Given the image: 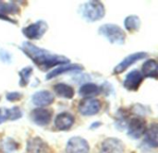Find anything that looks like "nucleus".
I'll return each mask as SVG.
<instances>
[{"label":"nucleus","mask_w":158,"mask_h":153,"mask_svg":"<svg viewBox=\"0 0 158 153\" xmlns=\"http://www.w3.org/2000/svg\"><path fill=\"white\" fill-rule=\"evenodd\" d=\"M19 12V7L18 6V5H16L15 2L6 3V2H3V1H0V19H5L6 21L17 23V22H14L8 17V15L17 14Z\"/></svg>","instance_id":"2eb2a0df"},{"label":"nucleus","mask_w":158,"mask_h":153,"mask_svg":"<svg viewBox=\"0 0 158 153\" xmlns=\"http://www.w3.org/2000/svg\"><path fill=\"white\" fill-rule=\"evenodd\" d=\"M146 56H148V54L145 52H138V53H134L131 54L130 55H128L126 58H124L113 70V74L115 75H118L123 73L124 71H126L131 66H132L134 63L145 58Z\"/></svg>","instance_id":"0eeeda50"},{"label":"nucleus","mask_w":158,"mask_h":153,"mask_svg":"<svg viewBox=\"0 0 158 153\" xmlns=\"http://www.w3.org/2000/svg\"><path fill=\"white\" fill-rule=\"evenodd\" d=\"M20 49L43 71H47L56 66H62L70 62L68 57L37 47L30 42H24Z\"/></svg>","instance_id":"f257e3e1"},{"label":"nucleus","mask_w":158,"mask_h":153,"mask_svg":"<svg viewBox=\"0 0 158 153\" xmlns=\"http://www.w3.org/2000/svg\"><path fill=\"white\" fill-rule=\"evenodd\" d=\"M31 74H32V67H31V66L24 67L23 69H21L19 72V76L20 78V79H19L20 87H25L28 85V83L30 81V77Z\"/></svg>","instance_id":"4be33fe9"},{"label":"nucleus","mask_w":158,"mask_h":153,"mask_svg":"<svg viewBox=\"0 0 158 153\" xmlns=\"http://www.w3.org/2000/svg\"><path fill=\"white\" fill-rule=\"evenodd\" d=\"M0 60L5 63H9L11 61V54L7 53L5 50H2L0 52Z\"/></svg>","instance_id":"393cba45"},{"label":"nucleus","mask_w":158,"mask_h":153,"mask_svg":"<svg viewBox=\"0 0 158 153\" xmlns=\"http://www.w3.org/2000/svg\"><path fill=\"white\" fill-rule=\"evenodd\" d=\"M143 81V76L139 70H132L131 71L123 83V86L126 90L130 91H136L140 88Z\"/></svg>","instance_id":"9b49d317"},{"label":"nucleus","mask_w":158,"mask_h":153,"mask_svg":"<svg viewBox=\"0 0 158 153\" xmlns=\"http://www.w3.org/2000/svg\"><path fill=\"white\" fill-rule=\"evenodd\" d=\"M53 89H54L56 95H57L58 97H61V98L72 99L75 94L74 89L71 86L65 84V83H57L54 86Z\"/></svg>","instance_id":"a211bd4d"},{"label":"nucleus","mask_w":158,"mask_h":153,"mask_svg":"<svg viewBox=\"0 0 158 153\" xmlns=\"http://www.w3.org/2000/svg\"><path fill=\"white\" fill-rule=\"evenodd\" d=\"M8 120V109L0 108V124Z\"/></svg>","instance_id":"a878e982"},{"label":"nucleus","mask_w":158,"mask_h":153,"mask_svg":"<svg viewBox=\"0 0 158 153\" xmlns=\"http://www.w3.org/2000/svg\"><path fill=\"white\" fill-rule=\"evenodd\" d=\"M99 34L105 36L111 43L123 44L126 40L125 31L116 24H105L100 27L98 30Z\"/></svg>","instance_id":"7ed1b4c3"},{"label":"nucleus","mask_w":158,"mask_h":153,"mask_svg":"<svg viewBox=\"0 0 158 153\" xmlns=\"http://www.w3.org/2000/svg\"><path fill=\"white\" fill-rule=\"evenodd\" d=\"M143 78H151L157 79V62L155 59H149L142 66V72Z\"/></svg>","instance_id":"f3484780"},{"label":"nucleus","mask_w":158,"mask_h":153,"mask_svg":"<svg viewBox=\"0 0 158 153\" xmlns=\"http://www.w3.org/2000/svg\"><path fill=\"white\" fill-rule=\"evenodd\" d=\"M6 100L9 102H17L22 98V94L19 92H8L6 96Z\"/></svg>","instance_id":"b1692460"},{"label":"nucleus","mask_w":158,"mask_h":153,"mask_svg":"<svg viewBox=\"0 0 158 153\" xmlns=\"http://www.w3.org/2000/svg\"><path fill=\"white\" fill-rule=\"evenodd\" d=\"M157 124L154 123L145 131V141L153 148H157Z\"/></svg>","instance_id":"aec40b11"},{"label":"nucleus","mask_w":158,"mask_h":153,"mask_svg":"<svg viewBox=\"0 0 158 153\" xmlns=\"http://www.w3.org/2000/svg\"><path fill=\"white\" fill-rule=\"evenodd\" d=\"M48 30V25L44 20H38L25 28L22 29L24 36L30 40H39L41 39L46 30Z\"/></svg>","instance_id":"20e7f679"},{"label":"nucleus","mask_w":158,"mask_h":153,"mask_svg":"<svg viewBox=\"0 0 158 153\" xmlns=\"http://www.w3.org/2000/svg\"><path fill=\"white\" fill-rule=\"evenodd\" d=\"M33 104L39 107H44L52 104L55 101V96L48 91H40L35 92L31 97Z\"/></svg>","instance_id":"ddd939ff"},{"label":"nucleus","mask_w":158,"mask_h":153,"mask_svg":"<svg viewBox=\"0 0 158 153\" xmlns=\"http://www.w3.org/2000/svg\"><path fill=\"white\" fill-rule=\"evenodd\" d=\"M21 116H22V113L19 107H13L11 109H8V120L14 121L19 119Z\"/></svg>","instance_id":"5701e85b"},{"label":"nucleus","mask_w":158,"mask_h":153,"mask_svg":"<svg viewBox=\"0 0 158 153\" xmlns=\"http://www.w3.org/2000/svg\"><path fill=\"white\" fill-rule=\"evenodd\" d=\"M101 91H102V88L99 87L98 85L94 83H86L81 87L79 93L83 97L93 98V96L98 95L99 93H101Z\"/></svg>","instance_id":"6ab92c4d"},{"label":"nucleus","mask_w":158,"mask_h":153,"mask_svg":"<svg viewBox=\"0 0 158 153\" xmlns=\"http://www.w3.org/2000/svg\"><path fill=\"white\" fill-rule=\"evenodd\" d=\"M79 112L85 116L94 115L99 113L101 109V103L99 100L94 98H85L79 103Z\"/></svg>","instance_id":"39448f33"},{"label":"nucleus","mask_w":158,"mask_h":153,"mask_svg":"<svg viewBox=\"0 0 158 153\" xmlns=\"http://www.w3.org/2000/svg\"><path fill=\"white\" fill-rule=\"evenodd\" d=\"M26 153H54V151L41 138L33 137L27 141Z\"/></svg>","instance_id":"6e6552de"},{"label":"nucleus","mask_w":158,"mask_h":153,"mask_svg":"<svg viewBox=\"0 0 158 153\" xmlns=\"http://www.w3.org/2000/svg\"><path fill=\"white\" fill-rule=\"evenodd\" d=\"M30 117L35 125L44 127L50 123L52 118V112L44 108H35L31 112Z\"/></svg>","instance_id":"9d476101"},{"label":"nucleus","mask_w":158,"mask_h":153,"mask_svg":"<svg viewBox=\"0 0 158 153\" xmlns=\"http://www.w3.org/2000/svg\"><path fill=\"white\" fill-rule=\"evenodd\" d=\"M124 25L129 31H131V32L137 31L141 26V19L138 16L131 15V16H129L126 18V19L124 21Z\"/></svg>","instance_id":"412c9836"},{"label":"nucleus","mask_w":158,"mask_h":153,"mask_svg":"<svg viewBox=\"0 0 158 153\" xmlns=\"http://www.w3.org/2000/svg\"><path fill=\"white\" fill-rule=\"evenodd\" d=\"M99 126H101V124H100V123H98V122H95V124H94V125H92V126H91V128L97 127H99Z\"/></svg>","instance_id":"bb28decb"},{"label":"nucleus","mask_w":158,"mask_h":153,"mask_svg":"<svg viewBox=\"0 0 158 153\" xmlns=\"http://www.w3.org/2000/svg\"><path fill=\"white\" fill-rule=\"evenodd\" d=\"M84 67L80 65V64H66V65H62L56 68H55L54 70L50 71L49 73H47L46 75V79H54L55 77H57L61 74L67 73V72H72V71H81L83 70Z\"/></svg>","instance_id":"dca6fc26"},{"label":"nucleus","mask_w":158,"mask_h":153,"mask_svg":"<svg viewBox=\"0 0 158 153\" xmlns=\"http://www.w3.org/2000/svg\"><path fill=\"white\" fill-rule=\"evenodd\" d=\"M90 146L89 143L81 137L71 138L67 144V153H89Z\"/></svg>","instance_id":"1a4fd4ad"},{"label":"nucleus","mask_w":158,"mask_h":153,"mask_svg":"<svg viewBox=\"0 0 158 153\" xmlns=\"http://www.w3.org/2000/svg\"><path fill=\"white\" fill-rule=\"evenodd\" d=\"M75 118L69 113H61L56 115L55 119V127L56 129L61 131L69 130L74 124Z\"/></svg>","instance_id":"4468645a"},{"label":"nucleus","mask_w":158,"mask_h":153,"mask_svg":"<svg viewBox=\"0 0 158 153\" xmlns=\"http://www.w3.org/2000/svg\"><path fill=\"white\" fill-rule=\"evenodd\" d=\"M81 14L88 21L94 22L104 18L106 14V9L102 2L90 1L81 6Z\"/></svg>","instance_id":"f03ea898"},{"label":"nucleus","mask_w":158,"mask_h":153,"mask_svg":"<svg viewBox=\"0 0 158 153\" xmlns=\"http://www.w3.org/2000/svg\"><path fill=\"white\" fill-rule=\"evenodd\" d=\"M101 153H124L123 142L116 138H108L101 145Z\"/></svg>","instance_id":"f8f14e48"},{"label":"nucleus","mask_w":158,"mask_h":153,"mask_svg":"<svg viewBox=\"0 0 158 153\" xmlns=\"http://www.w3.org/2000/svg\"><path fill=\"white\" fill-rule=\"evenodd\" d=\"M145 120L142 117H133L130 120L128 125V135L134 139L142 138L146 131Z\"/></svg>","instance_id":"423d86ee"}]
</instances>
